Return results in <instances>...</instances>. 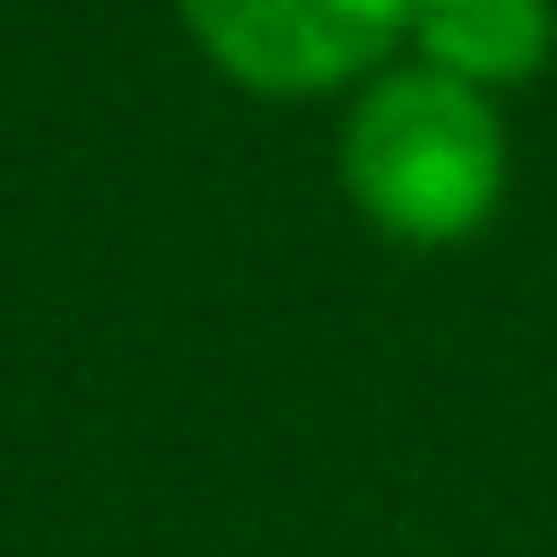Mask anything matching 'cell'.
Masks as SVG:
<instances>
[{
  "mask_svg": "<svg viewBox=\"0 0 557 557\" xmlns=\"http://www.w3.org/2000/svg\"><path fill=\"white\" fill-rule=\"evenodd\" d=\"M348 200L400 244H461L505 200V122L453 70H392L348 113Z\"/></svg>",
  "mask_w": 557,
  "mask_h": 557,
  "instance_id": "cell-1",
  "label": "cell"
},
{
  "mask_svg": "<svg viewBox=\"0 0 557 557\" xmlns=\"http://www.w3.org/2000/svg\"><path fill=\"white\" fill-rule=\"evenodd\" d=\"M183 17L209 61L261 96L339 87L392 35H409V0H183Z\"/></svg>",
  "mask_w": 557,
  "mask_h": 557,
  "instance_id": "cell-2",
  "label": "cell"
},
{
  "mask_svg": "<svg viewBox=\"0 0 557 557\" xmlns=\"http://www.w3.org/2000/svg\"><path fill=\"white\" fill-rule=\"evenodd\" d=\"M409 35L426 52V70H453L470 87L496 78H531L548 61V0H409Z\"/></svg>",
  "mask_w": 557,
  "mask_h": 557,
  "instance_id": "cell-3",
  "label": "cell"
}]
</instances>
